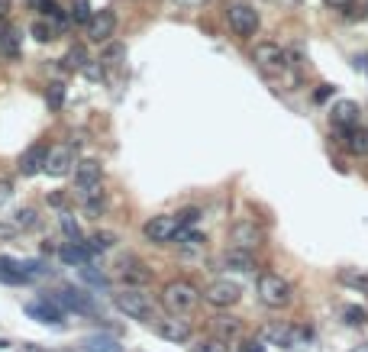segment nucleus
<instances>
[{"instance_id": "nucleus-1", "label": "nucleus", "mask_w": 368, "mask_h": 352, "mask_svg": "<svg viewBox=\"0 0 368 352\" xmlns=\"http://www.w3.org/2000/svg\"><path fill=\"white\" fill-rule=\"evenodd\" d=\"M113 307L130 320H140V324H152L159 320V307H155L152 294L140 284H123L120 291H113Z\"/></svg>"}, {"instance_id": "nucleus-2", "label": "nucleus", "mask_w": 368, "mask_h": 352, "mask_svg": "<svg viewBox=\"0 0 368 352\" xmlns=\"http://www.w3.org/2000/svg\"><path fill=\"white\" fill-rule=\"evenodd\" d=\"M201 301H204V291L197 288L194 282H188V278H172V282H165L159 291V304L168 314H184V317H188L191 310H197Z\"/></svg>"}, {"instance_id": "nucleus-3", "label": "nucleus", "mask_w": 368, "mask_h": 352, "mask_svg": "<svg viewBox=\"0 0 368 352\" xmlns=\"http://www.w3.org/2000/svg\"><path fill=\"white\" fill-rule=\"evenodd\" d=\"M256 294H258V304L268 310H281L294 301V288L288 278H281L278 272H262L256 282Z\"/></svg>"}, {"instance_id": "nucleus-4", "label": "nucleus", "mask_w": 368, "mask_h": 352, "mask_svg": "<svg viewBox=\"0 0 368 352\" xmlns=\"http://www.w3.org/2000/svg\"><path fill=\"white\" fill-rule=\"evenodd\" d=\"M226 240L233 249H246V252H258L265 246V226L256 223L252 217H239L229 223Z\"/></svg>"}, {"instance_id": "nucleus-5", "label": "nucleus", "mask_w": 368, "mask_h": 352, "mask_svg": "<svg viewBox=\"0 0 368 352\" xmlns=\"http://www.w3.org/2000/svg\"><path fill=\"white\" fill-rule=\"evenodd\" d=\"M223 16H226L229 29H233L236 36H243V39L256 36L258 26H262V20H258V10L252 7L249 0H226V10H223Z\"/></svg>"}, {"instance_id": "nucleus-6", "label": "nucleus", "mask_w": 368, "mask_h": 352, "mask_svg": "<svg viewBox=\"0 0 368 352\" xmlns=\"http://www.w3.org/2000/svg\"><path fill=\"white\" fill-rule=\"evenodd\" d=\"M181 233V223H178V213H155L142 223V240L152 242V246H168L174 242V236Z\"/></svg>"}, {"instance_id": "nucleus-7", "label": "nucleus", "mask_w": 368, "mask_h": 352, "mask_svg": "<svg viewBox=\"0 0 368 352\" xmlns=\"http://www.w3.org/2000/svg\"><path fill=\"white\" fill-rule=\"evenodd\" d=\"M252 62H256L265 75H281V71H288V65H291V55L285 52V46L268 43V39H265V43H256V49H252Z\"/></svg>"}, {"instance_id": "nucleus-8", "label": "nucleus", "mask_w": 368, "mask_h": 352, "mask_svg": "<svg viewBox=\"0 0 368 352\" xmlns=\"http://www.w3.org/2000/svg\"><path fill=\"white\" fill-rule=\"evenodd\" d=\"M23 310H26L29 320H36V324H46V326H62L65 324V314H68V310H65L62 304L56 301V294L36 297V301H29Z\"/></svg>"}, {"instance_id": "nucleus-9", "label": "nucleus", "mask_w": 368, "mask_h": 352, "mask_svg": "<svg viewBox=\"0 0 368 352\" xmlns=\"http://www.w3.org/2000/svg\"><path fill=\"white\" fill-rule=\"evenodd\" d=\"M204 301L216 310H229L243 301V288L236 282H229V278H216V282H210L204 288Z\"/></svg>"}, {"instance_id": "nucleus-10", "label": "nucleus", "mask_w": 368, "mask_h": 352, "mask_svg": "<svg viewBox=\"0 0 368 352\" xmlns=\"http://www.w3.org/2000/svg\"><path fill=\"white\" fill-rule=\"evenodd\" d=\"M155 330H159L162 339L174 346L191 343V336H194V326H191V320H184V314H168V317L155 320Z\"/></svg>"}, {"instance_id": "nucleus-11", "label": "nucleus", "mask_w": 368, "mask_h": 352, "mask_svg": "<svg viewBox=\"0 0 368 352\" xmlns=\"http://www.w3.org/2000/svg\"><path fill=\"white\" fill-rule=\"evenodd\" d=\"M88 39L90 43H100V46H107L113 39V33H117V14L113 10H94V16L88 20Z\"/></svg>"}, {"instance_id": "nucleus-12", "label": "nucleus", "mask_w": 368, "mask_h": 352, "mask_svg": "<svg viewBox=\"0 0 368 352\" xmlns=\"http://www.w3.org/2000/svg\"><path fill=\"white\" fill-rule=\"evenodd\" d=\"M117 275L123 284H140V288H146V284L152 282V268H149L140 255H123L117 265Z\"/></svg>"}, {"instance_id": "nucleus-13", "label": "nucleus", "mask_w": 368, "mask_h": 352, "mask_svg": "<svg viewBox=\"0 0 368 352\" xmlns=\"http://www.w3.org/2000/svg\"><path fill=\"white\" fill-rule=\"evenodd\" d=\"M262 339L271 346H281V349H294L298 343H304L307 333L298 330V326H281V324H268L262 326Z\"/></svg>"}, {"instance_id": "nucleus-14", "label": "nucleus", "mask_w": 368, "mask_h": 352, "mask_svg": "<svg viewBox=\"0 0 368 352\" xmlns=\"http://www.w3.org/2000/svg\"><path fill=\"white\" fill-rule=\"evenodd\" d=\"M71 169H75V149H71L68 142H62V146H52L49 149V159H46V175L65 178Z\"/></svg>"}, {"instance_id": "nucleus-15", "label": "nucleus", "mask_w": 368, "mask_h": 352, "mask_svg": "<svg viewBox=\"0 0 368 352\" xmlns=\"http://www.w3.org/2000/svg\"><path fill=\"white\" fill-rule=\"evenodd\" d=\"M46 159H49V146H46V142H36V146H29L26 152L20 155L16 169H20V175L33 178V175H39V171H46Z\"/></svg>"}, {"instance_id": "nucleus-16", "label": "nucleus", "mask_w": 368, "mask_h": 352, "mask_svg": "<svg viewBox=\"0 0 368 352\" xmlns=\"http://www.w3.org/2000/svg\"><path fill=\"white\" fill-rule=\"evenodd\" d=\"M56 301L62 304L65 310H75V314H84V317H90L94 314V301H90L88 291L81 288H62L56 291Z\"/></svg>"}, {"instance_id": "nucleus-17", "label": "nucleus", "mask_w": 368, "mask_h": 352, "mask_svg": "<svg viewBox=\"0 0 368 352\" xmlns=\"http://www.w3.org/2000/svg\"><path fill=\"white\" fill-rule=\"evenodd\" d=\"M33 282L20 259H10V255H0V284H10V288H23V284Z\"/></svg>"}, {"instance_id": "nucleus-18", "label": "nucleus", "mask_w": 368, "mask_h": 352, "mask_svg": "<svg viewBox=\"0 0 368 352\" xmlns=\"http://www.w3.org/2000/svg\"><path fill=\"white\" fill-rule=\"evenodd\" d=\"M330 123L342 133H349L352 127H359V104L355 100H336L333 110H330Z\"/></svg>"}, {"instance_id": "nucleus-19", "label": "nucleus", "mask_w": 368, "mask_h": 352, "mask_svg": "<svg viewBox=\"0 0 368 352\" xmlns=\"http://www.w3.org/2000/svg\"><path fill=\"white\" fill-rule=\"evenodd\" d=\"M220 262H223L226 272H243V275H252V272H256V252H246V249L229 246Z\"/></svg>"}, {"instance_id": "nucleus-20", "label": "nucleus", "mask_w": 368, "mask_h": 352, "mask_svg": "<svg viewBox=\"0 0 368 352\" xmlns=\"http://www.w3.org/2000/svg\"><path fill=\"white\" fill-rule=\"evenodd\" d=\"M58 259L65 262V265H88L90 259H94V252H90V246L84 240H71V242H65L62 249H58Z\"/></svg>"}, {"instance_id": "nucleus-21", "label": "nucleus", "mask_w": 368, "mask_h": 352, "mask_svg": "<svg viewBox=\"0 0 368 352\" xmlns=\"http://www.w3.org/2000/svg\"><path fill=\"white\" fill-rule=\"evenodd\" d=\"M75 184H104V165L94 162V159H81L75 162Z\"/></svg>"}, {"instance_id": "nucleus-22", "label": "nucleus", "mask_w": 368, "mask_h": 352, "mask_svg": "<svg viewBox=\"0 0 368 352\" xmlns=\"http://www.w3.org/2000/svg\"><path fill=\"white\" fill-rule=\"evenodd\" d=\"M214 333H216V336H223V339H229V343H233V339L243 336V320L220 314V317H214Z\"/></svg>"}, {"instance_id": "nucleus-23", "label": "nucleus", "mask_w": 368, "mask_h": 352, "mask_svg": "<svg viewBox=\"0 0 368 352\" xmlns=\"http://www.w3.org/2000/svg\"><path fill=\"white\" fill-rule=\"evenodd\" d=\"M174 246L181 249V252H204V246H207V236H204V233H197V230H181L178 236H174Z\"/></svg>"}, {"instance_id": "nucleus-24", "label": "nucleus", "mask_w": 368, "mask_h": 352, "mask_svg": "<svg viewBox=\"0 0 368 352\" xmlns=\"http://www.w3.org/2000/svg\"><path fill=\"white\" fill-rule=\"evenodd\" d=\"M346 149L359 159H368V127H352L346 133Z\"/></svg>"}, {"instance_id": "nucleus-25", "label": "nucleus", "mask_w": 368, "mask_h": 352, "mask_svg": "<svg viewBox=\"0 0 368 352\" xmlns=\"http://www.w3.org/2000/svg\"><path fill=\"white\" fill-rule=\"evenodd\" d=\"M84 242L90 246V252L98 255V252H107V249L117 246V233H110V230H98V233H90V236H88Z\"/></svg>"}, {"instance_id": "nucleus-26", "label": "nucleus", "mask_w": 368, "mask_h": 352, "mask_svg": "<svg viewBox=\"0 0 368 352\" xmlns=\"http://www.w3.org/2000/svg\"><path fill=\"white\" fill-rule=\"evenodd\" d=\"M81 352H123V346L113 336H90L88 343L81 346Z\"/></svg>"}, {"instance_id": "nucleus-27", "label": "nucleus", "mask_w": 368, "mask_h": 352, "mask_svg": "<svg viewBox=\"0 0 368 352\" xmlns=\"http://www.w3.org/2000/svg\"><path fill=\"white\" fill-rule=\"evenodd\" d=\"M191 352H229V339H223V336H204V339H197L194 346H191Z\"/></svg>"}, {"instance_id": "nucleus-28", "label": "nucleus", "mask_w": 368, "mask_h": 352, "mask_svg": "<svg viewBox=\"0 0 368 352\" xmlns=\"http://www.w3.org/2000/svg\"><path fill=\"white\" fill-rule=\"evenodd\" d=\"M342 284H349V288H359V291H368V268H346L340 275Z\"/></svg>"}, {"instance_id": "nucleus-29", "label": "nucleus", "mask_w": 368, "mask_h": 352, "mask_svg": "<svg viewBox=\"0 0 368 352\" xmlns=\"http://www.w3.org/2000/svg\"><path fill=\"white\" fill-rule=\"evenodd\" d=\"M14 226L16 230H36V226H39V213H36V207H20V210L14 213Z\"/></svg>"}, {"instance_id": "nucleus-30", "label": "nucleus", "mask_w": 368, "mask_h": 352, "mask_svg": "<svg viewBox=\"0 0 368 352\" xmlns=\"http://www.w3.org/2000/svg\"><path fill=\"white\" fill-rule=\"evenodd\" d=\"M62 65H65V68H68V71H81L84 65H88V52H84L81 46H71V49L65 52Z\"/></svg>"}, {"instance_id": "nucleus-31", "label": "nucleus", "mask_w": 368, "mask_h": 352, "mask_svg": "<svg viewBox=\"0 0 368 352\" xmlns=\"http://www.w3.org/2000/svg\"><path fill=\"white\" fill-rule=\"evenodd\" d=\"M340 317H342V324H349V326H365L368 314L362 307H355V304H346V307L340 310Z\"/></svg>"}, {"instance_id": "nucleus-32", "label": "nucleus", "mask_w": 368, "mask_h": 352, "mask_svg": "<svg viewBox=\"0 0 368 352\" xmlns=\"http://www.w3.org/2000/svg\"><path fill=\"white\" fill-rule=\"evenodd\" d=\"M29 33H33L36 43H52V39H56V26L46 20H36L33 26H29Z\"/></svg>"}, {"instance_id": "nucleus-33", "label": "nucleus", "mask_w": 368, "mask_h": 352, "mask_svg": "<svg viewBox=\"0 0 368 352\" xmlns=\"http://www.w3.org/2000/svg\"><path fill=\"white\" fill-rule=\"evenodd\" d=\"M58 223H62V230H65V236H68V240H84L81 226H78V220H75V213L62 210V213H58Z\"/></svg>"}, {"instance_id": "nucleus-34", "label": "nucleus", "mask_w": 368, "mask_h": 352, "mask_svg": "<svg viewBox=\"0 0 368 352\" xmlns=\"http://www.w3.org/2000/svg\"><path fill=\"white\" fill-rule=\"evenodd\" d=\"M46 104H49V110H62L65 104V85L62 81H52L49 91H46Z\"/></svg>"}, {"instance_id": "nucleus-35", "label": "nucleus", "mask_w": 368, "mask_h": 352, "mask_svg": "<svg viewBox=\"0 0 368 352\" xmlns=\"http://www.w3.org/2000/svg\"><path fill=\"white\" fill-rule=\"evenodd\" d=\"M0 52H4L7 58H16V55H20V36H16L14 29H10V33L0 39Z\"/></svg>"}, {"instance_id": "nucleus-36", "label": "nucleus", "mask_w": 368, "mask_h": 352, "mask_svg": "<svg viewBox=\"0 0 368 352\" xmlns=\"http://www.w3.org/2000/svg\"><path fill=\"white\" fill-rule=\"evenodd\" d=\"M90 16H94V10H90L88 0H75V4H71V20L75 23H84V26H88Z\"/></svg>"}, {"instance_id": "nucleus-37", "label": "nucleus", "mask_w": 368, "mask_h": 352, "mask_svg": "<svg viewBox=\"0 0 368 352\" xmlns=\"http://www.w3.org/2000/svg\"><path fill=\"white\" fill-rule=\"evenodd\" d=\"M197 220H201V210H197V207H188V210H181V213H178L181 230H188V226H194Z\"/></svg>"}, {"instance_id": "nucleus-38", "label": "nucleus", "mask_w": 368, "mask_h": 352, "mask_svg": "<svg viewBox=\"0 0 368 352\" xmlns=\"http://www.w3.org/2000/svg\"><path fill=\"white\" fill-rule=\"evenodd\" d=\"M81 278H84L88 284H98V288H107V278H104V275H98V272H94L90 265H81Z\"/></svg>"}, {"instance_id": "nucleus-39", "label": "nucleus", "mask_w": 368, "mask_h": 352, "mask_svg": "<svg viewBox=\"0 0 368 352\" xmlns=\"http://www.w3.org/2000/svg\"><path fill=\"white\" fill-rule=\"evenodd\" d=\"M104 210H107V201L104 198H94V201H88V204H84V213H88V217H94V220H98Z\"/></svg>"}, {"instance_id": "nucleus-40", "label": "nucleus", "mask_w": 368, "mask_h": 352, "mask_svg": "<svg viewBox=\"0 0 368 352\" xmlns=\"http://www.w3.org/2000/svg\"><path fill=\"white\" fill-rule=\"evenodd\" d=\"M10 198H14V181H10V178H0V207L7 204Z\"/></svg>"}, {"instance_id": "nucleus-41", "label": "nucleus", "mask_w": 368, "mask_h": 352, "mask_svg": "<svg viewBox=\"0 0 368 352\" xmlns=\"http://www.w3.org/2000/svg\"><path fill=\"white\" fill-rule=\"evenodd\" d=\"M123 52H126V49H123V46H120V43L107 46V52H104V62H107V65H117V58L123 55Z\"/></svg>"}, {"instance_id": "nucleus-42", "label": "nucleus", "mask_w": 368, "mask_h": 352, "mask_svg": "<svg viewBox=\"0 0 368 352\" xmlns=\"http://www.w3.org/2000/svg\"><path fill=\"white\" fill-rule=\"evenodd\" d=\"M323 4H327L330 10H349L355 4V0H323Z\"/></svg>"}, {"instance_id": "nucleus-43", "label": "nucleus", "mask_w": 368, "mask_h": 352, "mask_svg": "<svg viewBox=\"0 0 368 352\" xmlns=\"http://www.w3.org/2000/svg\"><path fill=\"white\" fill-rule=\"evenodd\" d=\"M330 94H333V87H320V91H313V100L320 104V100H327Z\"/></svg>"}, {"instance_id": "nucleus-44", "label": "nucleus", "mask_w": 368, "mask_h": 352, "mask_svg": "<svg viewBox=\"0 0 368 352\" xmlns=\"http://www.w3.org/2000/svg\"><path fill=\"white\" fill-rule=\"evenodd\" d=\"M174 4H178V7H204L207 0H174Z\"/></svg>"}, {"instance_id": "nucleus-45", "label": "nucleus", "mask_w": 368, "mask_h": 352, "mask_svg": "<svg viewBox=\"0 0 368 352\" xmlns=\"http://www.w3.org/2000/svg\"><path fill=\"white\" fill-rule=\"evenodd\" d=\"M20 352H46V349H39L36 343H23V346H20Z\"/></svg>"}, {"instance_id": "nucleus-46", "label": "nucleus", "mask_w": 368, "mask_h": 352, "mask_svg": "<svg viewBox=\"0 0 368 352\" xmlns=\"http://www.w3.org/2000/svg\"><path fill=\"white\" fill-rule=\"evenodd\" d=\"M243 352H265V349H262V343H246Z\"/></svg>"}, {"instance_id": "nucleus-47", "label": "nucleus", "mask_w": 368, "mask_h": 352, "mask_svg": "<svg viewBox=\"0 0 368 352\" xmlns=\"http://www.w3.org/2000/svg\"><path fill=\"white\" fill-rule=\"evenodd\" d=\"M10 33V26H7V20H4V16H0V39H4V36Z\"/></svg>"}, {"instance_id": "nucleus-48", "label": "nucleus", "mask_w": 368, "mask_h": 352, "mask_svg": "<svg viewBox=\"0 0 368 352\" xmlns=\"http://www.w3.org/2000/svg\"><path fill=\"white\" fill-rule=\"evenodd\" d=\"M7 10H10V0H0V16H7Z\"/></svg>"}, {"instance_id": "nucleus-49", "label": "nucleus", "mask_w": 368, "mask_h": 352, "mask_svg": "<svg viewBox=\"0 0 368 352\" xmlns=\"http://www.w3.org/2000/svg\"><path fill=\"white\" fill-rule=\"evenodd\" d=\"M26 4H29V7H36V10H39L42 4H46V0H26Z\"/></svg>"}, {"instance_id": "nucleus-50", "label": "nucleus", "mask_w": 368, "mask_h": 352, "mask_svg": "<svg viewBox=\"0 0 368 352\" xmlns=\"http://www.w3.org/2000/svg\"><path fill=\"white\" fill-rule=\"evenodd\" d=\"M355 352H368V346H362V349H355Z\"/></svg>"}, {"instance_id": "nucleus-51", "label": "nucleus", "mask_w": 368, "mask_h": 352, "mask_svg": "<svg viewBox=\"0 0 368 352\" xmlns=\"http://www.w3.org/2000/svg\"><path fill=\"white\" fill-rule=\"evenodd\" d=\"M365 297H368V291H365Z\"/></svg>"}]
</instances>
